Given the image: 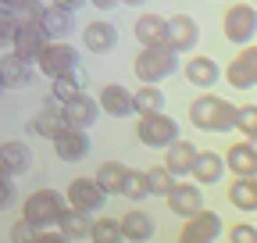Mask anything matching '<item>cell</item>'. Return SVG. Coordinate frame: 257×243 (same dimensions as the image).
<instances>
[{
  "mask_svg": "<svg viewBox=\"0 0 257 243\" xmlns=\"http://www.w3.org/2000/svg\"><path fill=\"white\" fill-rule=\"evenodd\" d=\"M133 72L140 79V86H161L172 72H179V54L172 47H140L136 61H133Z\"/></svg>",
  "mask_w": 257,
  "mask_h": 243,
  "instance_id": "obj_1",
  "label": "cell"
},
{
  "mask_svg": "<svg viewBox=\"0 0 257 243\" xmlns=\"http://www.w3.org/2000/svg\"><path fill=\"white\" fill-rule=\"evenodd\" d=\"M64 207H68V204H64V197H61L57 190L43 186V190H32V193L22 200V218H25L29 225H36L40 232H47V229H57Z\"/></svg>",
  "mask_w": 257,
  "mask_h": 243,
  "instance_id": "obj_2",
  "label": "cell"
},
{
  "mask_svg": "<svg viewBox=\"0 0 257 243\" xmlns=\"http://www.w3.org/2000/svg\"><path fill=\"white\" fill-rule=\"evenodd\" d=\"M136 140L143 147H154V150H168L172 143H179V122L165 111H157V114H143L136 122Z\"/></svg>",
  "mask_w": 257,
  "mask_h": 243,
  "instance_id": "obj_3",
  "label": "cell"
},
{
  "mask_svg": "<svg viewBox=\"0 0 257 243\" xmlns=\"http://www.w3.org/2000/svg\"><path fill=\"white\" fill-rule=\"evenodd\" d=\"M221 33L236 47H250L253 36H257V8L246 4V0L232 4L229 11H225V18H221Z\"/></svg>",
  "mask_w": 257,
  "mask_h": 243,
  "instance_id": "obj_4",
  "label": "cell"
},
{
  "mask_svg": "<svg viewBox=\"0 0 257 243\" xmlns=\"http://www.w3.org/2000/svg\"><path fill=\"white\" fill-rule=\"evenodd\" d=\"M75 68H79V50L72 43H47V50L36 61V72H43L50 82L61 79V75H68V72H75Z\"/></svg>",
  "mask_w": 257,
  "mask_h": 243,
  "instance_id": "obj_5",
  "label": "cell"
},
{
  "mask_svg": "<svg viewBox=\"0 0 257 243\" xmlns=\"http://www.w3.org/2000/svg\"><path fill=\"white\" fill-rule=\"evenodd\" d=\"M200 43V25L189 15H172L165 22V47H172L175 54H189Z\"/></svg>",
  "mask_w": 257,
  "mask_h": 243,
  "instance_id": "obj_6",
  "label": "cell"
},
{
  "mask_svg": "<svg viewBox=\"0 0 257 243\" xmlns=\"http://www.w3.org/2000/svg\"><path fill=\"white\" fill-rule=\"evenodd\" d=\"M47 43H50V36L43 33V25L40 22H18V33H15V50L11 54H18L22 61H29V65H36L40 61V54L47 50Z\"/></svg>",
  "mask_w": 257,
  "mask_h": 243,
  "instance_id": "obj_7",
  "label": "cell"
},
{
  "mask_svg": "<svg viewBox=\"0 0 257 243\" xmlns=\"http://www.w3.org/2000/svg\"><path fill=\"white\" fill-rule=\"evenodd\" d=\"M225 82L232 89H257V47H243L232 61L229 68H225Z\"/></svg>",
  "mask_w": 257,
  "mask_h": 243,
  "instance_id": "obj_8",
  "label": "cell"
},
{
  "mask_svg": "<svg viewBox=\"0 0 257 243\" xmlns=\"http://www.w3.org/2000/svg\"><path fill=\"white\" fill-rule=\"evenodd\" d=\"M64 200H68L72 207H79V211H100L104 207V200H107V193H104V186L96 179H72L68 182V193H64Z\"/></svg>",
  "mask_w": 257,
  "mask_h": 243,
  "instance_id": "obj_9",
  "label": "cell"
},
{
  "mask_svg": "<svg viewBox=\"0 0 257 243\" xmlns=\"http://www.w3.org/2000/svg\"><path fill=\"white\" fill-rule=\"evenodd\" d=\"M218 232H221V215L204 207L200 215L186 218V225H182V232H179V243H214Z\"/></svg>",
  "mask_w": 257,
  "mask_h": 243,
  "instance_id": "obj_10",
  "label": "cell"
},
{
  "mask_svg": "<svg viewBox=\"0 0 257 243\" xmlns=\"http://www.w3.org/2000/svg\"><path fill=\"white\" fill-rule=\"evenodd\" d=\"M96 100H100V111H104V114H111V118H128V114H136L133 89L121 86V82H107V86H100Z\"/></svg>",
  "mask_w": 257,
  "mask_h": 243,
  "instance_id": "obj_11",
  "label": "cell"
},
{
  "mask_svg": "<svg viewBox=\"0 0 257 243\" xmlns=\"http://www.w3.org/2000/svg\"><path fill=\"white\" fill-rule=\"evenodd\" d=\"M168 207H172V215H182V218H193V215H200L204 211V193L200 186H189V182H175V190L165 197Z\"/></svg>",
  "mask_w": 257,
  "mask_h": 243,
  "instance_id": "obj_12",
  "label": "cell"
},
{
  "mask_svg": "<svg viewBox=\"0 0 257 243\" xmlns=\"http://www.w3.org/2000/svg\"><path fill=\"white\" fill-rule=\"evenodd\" d=\"M0 168H4L8 175H25L32 168V150L25 140H4L0 143Z\"/></svg>",
  "mask_w": 257,
  "mask_h": 243,
  "instance_id": "obj_13",
  "label": "cell"
},
{
  "mask_svg": "<svg viewBox=\"0 0 257 243\" xmlns=\"http://www.w3.org/2000/svg\"><path fill=\"white\" fill-rule=\"evenodd\" d=\"M82 43H86L89 54H111L118 47V29L111 22H104V18H96V22H89L82 29Z\"/></svg>",
  "mask_w": 257,
  "mask_h": 243,
  "instance_id": "obj_14",
  "label": "cell"
},
{
  "mask_svg": "<svg viewBox=\"0 0 257 243\" xmlns=\"http://www.w3.org/2000/svg\"><path fill=\"white\" fill-rule=\"evenodd\" d=\"M54 154L61 161H86L89 158V133L86 129H64L54 140Z\"/></svg>",
  "mask_w": 257,
  "mask_h": 243,
  "instance_id": "obj_15",
  "label": "cell"
},
{
  "mask_svg": "<svg viewBox=\"0 0 257 243\" xmlns=\"http://www.w3.org/2000/svg\"><path fill=\"white\" fill-rule=\"evenodd\" d=\"M0 79H4V89H25L36 79V65L22 61L18 54H4L0 57Z\"/></svg>",
  "mask_w": 257,
  "mask_h": 243,
  "instance_id": "obj_16",
  "label": "cell"
},
{
  "mask_svg": "<svg viewBox=\"0 0 257 243\" xmlns=\"http://www.w3.org/2000/svg\"><path fill=\"white\" fill-rule=\"evenodd\" d=\"M64 129H68V118H64V107H61V104H47V107L36 111V118H32V133L43 136V140H50V143H54Z\"/></svg>",
  "mask_w": 257,
  "mask_h": 243,
  "instance_id": "obj_17",
  "label": "cell"
},
{
  "mask_svg": "<svg viewBox=\"0 0 257 243\" xmlns=\"http://www.w3.org/2000/svg\"><path fill=\"white\" fill-rule=\"evenodd\" d=\"M64 118H68V129H89L100 118V100L89 93H79L72 104H64Z\"/></svg>",
  "mask_w": 257,
  "mask_h": 243,
  "instance_id": "obj_18",
  "label": "cell"
},
{
  "mask_svg": "<svg viewBox=\"0 0 257 243\" xmlns=\"http://www.w3.org/2000/svg\"><path fill=\"white\" fill-rule=\"evenodd\" d=\"M182 75L189 79V86H200V89H211V86L218 82L221 68H218V61H214V57H204V54H197V57H189V61H186V68H182Z\"/></svg>",
  "mask_w": 257,
  "mask_h": 243,
  "instance_id": "obj_19",
  "label": "cell"
},
{
  "mask_svg": "<svg viewBox=\"0 0 257 243\" xmlns=\"http://www.w3.org/2000/svg\"><path fill=\"white\" fill-rule=\"evenodd\" d=\"M229 204L239 207L243 215H253V211H257V168L250 175H239L229 186Z\"/></svg>",
  "mask_w": 257,
  "mask_h": 243,
  "instance_id": "obj_20",
  "label": "cell"
},
{
  "mask_svg": "<svg viewBox=\"0 0 257 243\" xmlns=\"http://www.w3.org/2000/svg\"><path fill=\"white\" fill-rule=\"evenodd\" d=\"M197 154H200V150L193 147L189 140H179V143H172V147L165 150V168H168L175 179H182V175L193 172V161H197Z\"/></svg>",
  "mask_w": 257,
  "mask_h": 243,
  "instance_id": "obj_21",
  "label": "cell"
},
{
  "mask_svg": "<svg viewBox=\"0 0 257 243\" xmlns=\"http://www.w3.org/2000/svg\"><path fill=\"white\" fill-rule=\"evenodd\" d=\"M57 229L68 236L72 243H79V239H89V232H93V218H89V211H79V207H64V215H61V222H57Z\"/></svg>",
  "mask_w": 257,
  "mask_h": 243,
  "instance_id": "obj_22",
  "label": "cell"
},
{
  "mask_svg": "<svg viewBox=\"0 0 257 243\" xmlns=\"http://www.w3.org/2000/svg\"><path fill=\"white\" fill-rule=\"evenodd\" d=\"M118 222H121V236H125L128 243H147V239L154 236V218L147 215V211H140V207H133V211L121 215Z\"/></svg>",
  "mask_w": 257,
  "mask_h": 243,
  "instance_id": "obj_23",
  "label": "cell"
},
{
  "mask_svg": "<svg viewBox=\"0 0 257 243\" xmlns=\"http://www.w3.org/2000/svg\"><path fill=\"white\" fill-rule=\"evenodd\" d=\"M79 93H86V75H82L79 68L50 82V100H54V104H61V107H64V104H72Z\"/></svg>",
  "mask_w": 257,
  "mask_h": 243,
  "instance_id": "obj_24",
  "label": "cell"
},
{
  "mask_svg": "<svg viewBox=\"0 0 257 243\" xmlns=\"http://www.w3.org/2000/svg\"><path fill=\"white\" fill-rule=\"evenodd\" d=\"M189 175L197 179V182H204V186H211V182H218V179L225 175V158H218L214 150H200Z\"/></svg>",
  "mask_w": 257,
  "mask_h": 243,
  "instance_id": "obj_25",
  "label": "cell"
},
{
  "mask_svg": "<svg viewBox=\"0 0 257 243\" xmlns=\"http://www.w3.org/2000/svg\"><path fill=\"white\" fill-rule=\"evenodd\" d=\"M165 22H168V18H161V15H140L136 25H133L136 43H143V47H161V43H165Z\"/></svg>",
  "mask_w": 257,
  "mask_h": 243,
  "instance_id": "obj_26",
  "label": "cell"
},
{
  "mask_svg": "<svg viewBox=\"0 0 257 243\" xmlns=\"http://www.w3.org/2000/svg\"><path fill=\"white\" fill-rule=\"evenodd\" d=\"M218 100H221V97H214V93H200L197 100L189 104V122H193V129L211 133V126H214V111H218Z\"/></svg>",
  "mask_w": 257,
  "mask_h": 243,
  "instance_id": "obj_27",
  "label": "cell"
},
{
  "mask_svg": "<svg viewBox=\"0 0 257 243\" xmlns=\"http://www.w3.org/2000/svg\"><path fill=\"white\" fill-rule=\"evenodd\" d=\"M225 168H229L236 179H239V175H250V172L257 168V158H253V150L246 147V140H243V143H232L229 150H225Z\"/></svg>",
  "mask_w": 257,
  "mask_h": 243,
  "instance_id": "obj_28",
  "label": "cell"
},
{
  "mask_svg": "<svg viewBox=\"0 0 257 243\" xmlns=\"http://www.w3.org/2000/svg\"><path fill=\"white\" fill-rule=\"evenodd\" d=\"M93 179L104 186V193H121L125 179H128V168H125L121 161H104L100 168H96V175H93Z\"/></svg>",
  "mask_w": 257,
  "mask_h": 243,
  "instance_id": "obj_29",
  "label": "cell"
},
{
  "mask_svg": "<svg viewBox=\"0 0 257 243\" xmlns=\"http://www.w3.org/2000/svg\"><path fill=\"white\" fill-rule=\"evenodd\" d=\"M40 25H43V33H47L50 40H61V36H68V33H72V15H68V11H61V8H54V4H47Z\"/></svg>",
  "mask_w": 257,
  "mask_h": 243,
  "instance_id": "obj_30",
  "label": "cell"
},
{
  "mask_svg": "<svg viewBox=\"0 0 257 243\" xmlns=\"http://www.w3.org/2000/svg\"><path fill=\"white\" fill-rule=\"evenodd\" d=\"M133 104H136V114H157L165 107V93H161V86H140L133 89Z\"/></svg>",
  "mask_w": 257,
  "mask_h": 243,
  "instance_id": "obj_31",
  "label": "cell"
},
{
  "mask_svg": "<svg viewBox=\"0 0 257 243\" xmlns=\"http://www.w3.org/2000/svg\"><path fill=\"white\" fill-rule=\"evenodd\" d=\"M175 175L165 168V165H157V168H147V186H150V197H168L175 190Z\"/></svg>",
  "mask_w": 257,
  "mask_h": 243,
  "instance_id": "obj_32",
  "label": "cell"
},
{
  "mask_svg": "<svg viewBox=\"0 0 257 243\" xmlns=\"http://www.w3.org/2000/svg\"><path fill=\"white\" fill-rule=\"evenodd\" d=\"M89 239H93V243H121V239H125V236H121V222H118V218H107V215L96 218Z\"/></svg>",
  "mask_w": 257,
  "mask_h": 243,
  "instance_id": "obj_33",
  "label": "cell"
},
{
  "mask_svg": "<svg viewBox=\"0 0 257 243\" xmlns=\"http://www.w3.org/2000/svg\"><path fill=\"white\" fill-rule=\"evenodd\" d=\"M236 118H239V107L232 100H218V111H214V126L211 133H232L236 129Z\"/></svg>",
  "mask_w": 257,
  "mask_h": 243,
  "instance_id": "obj_34",
  "label": "cell"
},
{
  "mask_svg": "<svg viewBox=\"0 0 257 243\" xmlns=\"http://www.w3.org/2000/svg\"><path fill=\"white\" fill-rule=\"evenodd\" d=\"M121 197H128L133 204L147 200V197H150V186H147V172H128L125 186H121Z\"/></svg>",
  "mask_w": 257,
  "mask_h": 243,
  "instance_id": "obj_35",
  "label": "cell"
},
{
  "mask_svg": "<svg viewBox=\"0 0 257 243\" xmlns=\"http://www.w3.org/2000/svg\"><path fill=\"white\" fill-rule=\"evenodd\" d=\"M236 129H239L243 136H253V133H257V104H243V107H239Z\"/></svg>",
  "mask_w": 257,
  "mask_h": 243,
  "instance_id": "obj_36",
  "label": "cell"
},
{
  "mask_svg": "<svg viewBox=\"0 0 257 243\" xmlns=\"http://www.w3.org/2000/svg\"><path fill=\"white\" fill-rule=\"evenodd\" d=\"M43 11H47L43 0H22V4L15 8L18 22H40V18H43Z\"/></svg>",
  "mask_w": 257,
  "mask_h": 243,
  "instance_id": "obj_37",
  "label": "cell"
},
{
  "mask_svg": "<svg viewBox=\"0 0 257 243\" xmlns=\"http://www.w3.org/2000/svg\"><path fill=\"white\" fill-rule=\"evenodd\" d=\"M15 33H18V15L15 11H0V47L15 43Z\"/></svg>",
  "mask_w": 257,
  "mask_h": 243,
  "instance_id": "obj_38",
  "label": "cell"
},
{
  "mask_svg": "<svg viewBox=\"0 0 257 243\" xmlns=\"http://www.w3.org/2000/svg\"><path fill=\"white\" fill-rule=\"evenodd\" d=\"M36 239H40V229L29 225L25 218H18V222L11 225V243H36Z\"/></svg>",
  "mask_w": 257,
  "mask_h": 243,
  "instance_id": "obj_39",
  "label": "cell"
},
{
  "mask_svg": "<svg viewBox=\"0 0 257 243\" xmlns=\"http://www.w3.org/2000/svg\"><path fill=\"white\" fill-rule=\"evenodd\" d=\"M229 243H257V225L253 222H239L229 229Z\"/></svg>",
  "mask_w": 257,
  "mask_h": 243,
  "instance_id": "obj_40",
  "label": "cell"
},
{
  "mask_svg": "<svg viewBox=\"0 0 257 243\" xmlns=\"http://www.w3.org/2000/svg\"><path fill=\"white\" fill-rule=\"evenodd\" d=\"M11 182H15V175H8L4 168H0V211L11 207V200H15V186H11Z\"/></svg>",
  "mask_w": 257,
  "mask_h": 243,
  "instance_id": "obj_41",
  "label": "cell"
},
{
  "mask_svg": "<svg viewBox=\"0 0 257 243\" xmlns=\"http://www.w3.org/2000/svg\"><path fill=\"white\" fill-rule=\"evenodd\" d=\"M36 243H72L68 236H64L61 229H47V232H40V239Z\"/></svg>",
  "mask_w": 257,
  "mask_h": 243,
  "instance_id": "obj_42",
  "label": "cell"
},
{
  "mask_svg": "<svg viewBox=\"0 0 257 243\" xmlns=\"http://www.w3.org/2000/svg\"><path fill=\"white\" fill-rule=\"evenodd\" d=\"M54 8H61V11H68V15H75L82 4H89V0H50Z\"/></svg>",
  "mask_w": 257,
  "mask_h": 243,
  "instance_id": "obj_43",
  "label": "cell"
},
{
  "mask_svg": "<svg viewBox=\"0 0 257 243\" xmlns=\"http://www.w3.org/2000/svg\"><path fill=\"white\" fill-rule=\"evenodd\" d=\"M89 4H93L96 11H111L114 4H121V0H89Z\"/></svg>",
  "mask_w": 257,
  "mask_h": 243,
  "instance_id": "obj_44",
  "label": "cell"
},
{
  "mask_svg": "<svg viewBox=\"0 0 257 243\" xmlns=\"http://www.w3.org/2000/svg\"><path fill=\"white\" fill-rule=\"evenodd\" d=\"M22 4V0H0V11H15Z\"/></svg>",
  "mask_w": 257,
  "mask_h": 243,
  "instance_id": "obj_45",
  "label": "cell"
},
{
  "mask_svg": "<svg viewBox=\"0 0 257 243\" xmlns=\"http://www.w3.org/2000/svg\"><path fill=\"white\" fill-rule=\"evenodd\" d=\"M246 147L253 150V158H257V133H253V136H246Z\"/></svg>",
  "mask_w": 257,
  "mask_h": 243,
  "instance_id": "obj_46",
  "label": "cell"
},
{
  "mask_svg": "<svg viewBox=\"0 0 257 243\" xmlns=\"http://www.w3.org/2000/svg\"><path fill=\"white\" fill-rule=\"evenodd\" d=\"M121 4H128V8H143L147 0H121Z\"/></svg>",
  "mask_w": 257,
  "mask_h": 243,
  "instance_id": "obj_47",
  "label": "cell"
},
{
  "mask_svg": "<svg viewBox=\"0 0 257 243\" xmlns=\"http://www.w3.org/2000/svg\"><path fill=\"white\" fill-rule=\"evenodd\" d=\"M0 89H4V79H0Z\"/></svg>",
  "mask_w": 257,
  "mask_h": 243,
  "instance_id": "obj_48",
  "label": "cell"
},
{
  "mask_svg": "<svg viewBox=\"0 0 257 243\" xmlns=\"http://www.w3.org/2000/svg\"><path fill=\"white\" fill-rule=\"evenodd\" d=\"M253 8H257V0H253Z\"/></svg>",
  "mask_w": 257,
  "mask_h": 243,
  "instance_id": "obj_49",
  "label": "cell"
}]
</instances>
